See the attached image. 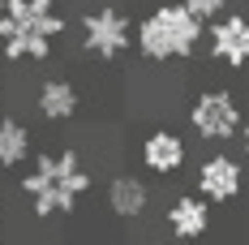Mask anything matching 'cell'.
<instances>
[{
  "label": "cell",
  "instance_id": "9",
  "mask_svg": "<svg viewBox=\"0 0 249 245\" xmlns=\"http://www.w3.org/2000/svg\"><path fill=\"white\" fill-rule=\"evenodd\" d=\"M77 108H82V91H77L69 77H43V82L35 86V112L48 125L73 121Z\"/></svg>",
  "mask_w": 249,
  "mask_h": 245
},
{
  "label": "cell",
  "instance_id": "5",
  "mask_svg": "<svg viewBox=\"0 0 249 245\" xmlns=\"http://www.w3.org/2000/svg\"><path fill=\"white\" fill-rule=\"evenodd\" d=\"M82 48L95 60H116L133 48V22L116 4H99L90 13H82Z\"/></svg>",
  "mask_w": 249,
  "mask_h": 245
},
{
  "label": "cell",
  "instance_id": "2",
  "mask_svg": "<svg viewBox=\"0 0 249 245\" xmlns=\"http://www.w3.org/2000/svg\"><path fill=\"white\" fill-rule=\"evenodd\" d=\"M65 13L56 0H4L0 13V56L18 65H43L65 39Z\"/></svg>",
  "mask_w": 249,
  "mask_h": 245
},
{
  "label": "cell",
  "instance_id": "17",
  "mask_svg": "<svg viewBox=\"0 0 249 245\" xmlns=\"http://www.w3.org/2000/svg\"><path fill=\"white\" fill-rule=\"evenodd\" d=\"M56 4H69V0H56Z\"/></svg>",
  "mask_w": 249,
  "mask_h": 245
},
{
  "label": "cell",
  "instance_id": "16",
  "mask_svg": "<svg viewBox=\"0 0 249 245\" xmlns=\"http://www.w3.org/2000/svg\"><path fill=\"white\" fill-rule=\"evenodd\" d=\"M0 13H4V0H0Z\"/></svg>",
  "mask_w": 249,
  "mask_h": 245
},
{
  "label": "cell",
  "instance_id": "1",
  "mask_svg": "<svg viewBox=\"0 0 249 245\" xmlns=\"http://www.w3.org/2000/svg\"><path fill=\"white\" fill-rule=\"evenodd\" d=\"M86 194H90V168L73 147L30 155V168L22 172V198L35 220L73 215Z\"/></svg>",
  "mask_w": 249,
  "mask_h": 245
},
{
  "label": "cell",
  "instance_id": "11",
  "mask_svg": "<svg viewBox=\"0 0 249 245\" xmlns=\"http://www.w3.org/2000/svg\"><path fill=\"white\" fill-rule=\"evenodd\" d=\"M168 232L176 241H202L211 232V202L202 194H180L168 207Z\"/></svg>",
  "mask_w": 249,
  "mask_h": 245
},
{
  "label": "cell",
  "instance_id": "10",
  "mask_svg": "<svg viewBox=\"0 0 249 245\" xmlns=\"http://www.w3.org/2000/svg\"><path fill=\"white\" fill-rule=\"evenodd\" d=\"M103 202H107V211L116 220H142L150 207V185L142 176H133V172H116L107 181V189H103Z\"/></svg>",
  "mask_w": 249,
  "mask_h": 245
},
{
  "label": "cell",
  "instance_id": "12",
  "mask_svg": "<svg viewBox=\"0 0 249 245\" xmlns=\"http://www.w3.org/2000/svg\"><path fill=\"white\" fill-rule=\"evenodd\" d=\"M30 155H35L30 125L22 116H0V172H13L22 164H30Z\"/></svg>",
  "mask_w": 249,
  "mask_h": 245
},
{
  "label": "cell",
  "instance_id": "6",
  "mask_svg": "<svg viewBox=\"0 0 249 245\" xmlns=\"http://www.w3.org/2000/svg\"><path fill=\"white\" fill-rule=\"evenodd\" d=\"M206 52L215 65L249 69V13H219L206 22Z\"/></svg>",
  "mask_w": 249,
  "mask_h": 245
},
{
  "label": "cell",
  "instance_id": "4",
  "mask_svg": "<svg viewBox=\"0 0 249 245\" xmlns=\"http://www.w3.org/2000/svg\"><path fill=\"white\" fill-rule=\"evenodd\" d=\"M241 125H245L241 99L232 91H224V86H211V91L194 95V103H189V129H194V138L211 142V147L232 142L241 133Z\"/></svg>",
  "mask_w": 249,
  "mask_h": 245
},
{
  "label": "cell",
  "instance_id": "3",
  "mask_svg": "<svg viewBox=\"0 0 249 245\" xmlns=\"http://www.w3.org/2000/svg\"><path fill=\"white\" fill-rule=\"evenodd\" d=\"M202 39H206V22L194 18L180 0H163L142 22H133V48L142 52V60H150V65L189 60Z\"/></svg>",
  "mask_w": 249,
  "mask_h": 245
},
{
  "label": "cell",
  "instance_id": "8",
  "mask_svg": "<svg viewBox=\"0 0 249 245\" xmlns=\"http://www.w3.org/2000/svg\"><path fill=\"white\" fill-rule=\"evenodd\" d=\"M138 159L155 176H176L189 164V142L176 129H150L146 138H142V147H138Z\"/></svg>",
  "mask_w": 249,
  "mask_h": 245
},
{
  "label": "cell",
  "instance_id": "13",
  "mask_svg": "<svg viewBox=\"0 0 249 245\" xmlns=\"http://www.w3.org/2000/svg\"><path fill=\"white\" fill-rule=\"evenodd\" d=\"M180 4H185L194 18H202V22H215V18L228 9V0H180Z\"/></svg>",
  "mask_w": 249,
  "mask_h": 245
},
{
  "label": "cell",
  "instance_id": "14",
  "mask_svg": "<svg viewBox=\"0 0 249 245\" xmlns=\"http://www.w3.org/2000/svg\"><path fill=\"white\" fill-rule=\"evenodd\" d=\"M236 138H241V155H245V159H249V121L241 125V133H236Z\"/></svg>",
  "mask_w": 249,
  "mask_h": 245
},
{
  "label": "cell",
  "instance_id": "7",
  "mask_svg": "<svg viewBox=\"0 0 249 245\" xmlns=\"http://www.w3.org/2000/svg\"><path fill=\"white\" fill-rule=\"evenodd\" d=\"M194 185H198V194L211 207H228L232 198H241V189H245V164L232 159L228 151H215V155H206L198 164Z\"/></svg>",
  "mask_w": 249,
  "mask_h": 245
},
{
  "label": "cell",
  "instance_id": "15",
  "mask_svg": "<svg viewBox=\"0 0 249 245\" xmlns=\"http://www.w3.org/2000/svg\"><path fill=\"white\" fill-rule=\"evenodd\" d=\"M0 224H4V207H0Z\"/></svg>",
  "mask_w": 249,
  "mask_h": 245
}]
</instances>
